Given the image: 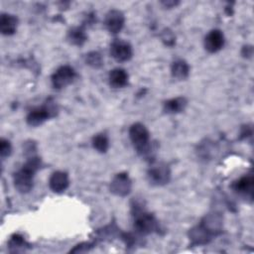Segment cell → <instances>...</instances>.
I'll return each mask as SVG.
<instances>
[{
    "mask_svg": "<svg viewBox=\"0 0 254 254\" xmlns=\"http://www.w3.org/2000/svg\"><path fill=\"white\" fill-rule=\"evenodd\" d=\"M24 245H25V240H24V238H23L22 236L18 235V234L14 235V236L11 238V240H10V247H11V248H13V247L19 248V247H22V246H24Z\"/></svg>",
    "mask_w": 254,
    "mask_h": 254,
    "instance_id": "21",
    "label": "cell"
},
{
    "mask_svg": "<svg viewBox=\"0 0 254 254\" xmlns=\"http://www.w3.org/2000/svg\"><path fill=\"white\" fill-rule=\"evenodd\" d=\"M132 182L126 173L117 174L110 184V190L116 195L125 196L131 191Z\"/></svg>",
    "mask_w": 254,
    "mask_h": 254,
    "instance_id": "8",
    "label": "cell"
},
{
    "mask_svg": "<svg viewBox=\"0 0 254 254\" xmlns=\"http://www.w3.org/2000/svg\"><path fill=\"white\" fill-rule=\"evenodd\" d=\"M18 26V19L15 15L2 13L0 17V30L3 35L10 36L13 35Z\"/></svg>",
    "mask_w": 254,
    "mask_h": 254,
    "instance_id": "13",
    "label": "cell"
},
{
    "mask_svg": "<svg viewBox=\"0 0 254 254\" xmlns=\"http://www.w3.org/2000/svg\"><path fill=\"white\" fill-rule=\"evenodd\" d=\"M128 73L125 69L117 67L110 70L108 75L109 84L114 88H122L128 83Z\"/></svg>",
    "mask_w": 254,
    "mask_h": 254,
    "instance_id": "14",
    "label": "cell"
},
{
    "mask_svg": "<svg viewBox=\"0 0 254 254\" xmlns=\"http://www.w3.org/2000/svg\"><path fill=\"white\" fill-rule=\"evenodd\" d=\"M110 54L115 61L123 63L129 61L132 58L133 50L128 42L117 39L113 41L110 46Z\"/></svg>",
    "mask_w": 254,
    "mask_h": 254,
    "instance_id": "7",
    "label": "cell"
},
{
    "mask_svg": "<svg viewBox=\"0 0 254 254\" xmlns=\"http://www.w3.org/2000/svg\"><path fill=\"white\" fill-rule=\"evenodd\" d=\"M57 113V107L54 102L48 100L44 105L33 108L27 115V123L30 126L42 125L46 120L55 116Z\"/></svg>",
    "mask_w": 254,
    "mask_h": 254,
    "instance_id": "4",
    "label": "cell"
},
{
    "mask_svg": "<svg viewBox=\"0 0 254 254\" xmlns=\"http://www.w3.org/2000/svg\"><path fill=\"white\" fill-rule=\"evenodd\" d=\"M11 152H12L11 143L8 140L2 138L1 141H0V154H1V158L9 157Z\"/></svg>",
    "mask_w": 254,
    "mask_h": 254,
    "instance_id": "20",
    "label": "cell"
},
{
    "mask_svg": "<svg viewBox=\"0 0 254 254\" xmlns=\"http://www.w3.org/2000/svg\"><path fill=\"white\" fill-rule=\"evenodd\" d=\"M171 72H172L173 77H175L179 80H183L189 76L190 66L186 61L177 60L172 64Z\"/></svg>",
    "mask_w": 254,
    "mask_h": 254,
    "instance_id": "16",
    "label": "cell"
},
{
    "mask_svg": "<svg viewBox=\"0 0 254 254\" xmlns=\"http://www.w3.org/2000/svg\"><path fill=\"white\" fill-rule=\"evenodd\" d=\"M69 185L68 176L66 173L62 171H57L52 174L49 180L50 189L55 192L64 191Z\"/></svg>",
    "mask_w": 254,
    "mask_h": 254,
    "instance_id": "12",
    "label": "cell"
},
{
    "mask_svg": "<svg viewBox=\"0 0 254 254\" xmlns=\"http://www.w3.org/2000/svg\"><path fill=\"white\" fill-rule=\"evenodd\" d=\"M187 104H188V101L185 97H183V96L175 97V98L167 100L164 103V111L169 114L180 113L185 110Z\"/></svg>",
    "mask_w": 254,
    "mask_h": 254,
    "instance_id": "15",
    "label": "cell"
},
{
    "mask_svg": "<svg viewBox=\"0 0 254 254\" xmlns=\"http://www.w3.org/2000/svg\"><path fill=\"white\" fill-rule=\"evenodd\" d=\"M232 190L242 195L252 196L253 188H254V179L252 175H245L235 182L231 186Z\"/></svg>",
    "mask_w": 254,
    "mask_h": 254,
    "instance_id": "11",
    "label": "cell"
},
{
    "mask_svg": "<svg viewBox=\"0 0 254 254\" xmlns=\"http://www.w3.org/2000/svg\"><path fill=\"white\" fill-rule=\"evenodd\" d=\"M134 208V227L141 234H149L158 228L155 216L142 208L133 206Z\"/></svg>",
    "mask_w": 254,
    "mask_h": 254,
    "instance_id": "3",
    "label": "cell"
},
{
    "mask_svg": "<svg viewBox=\"0 0 254 254\" xmlns=\"http://www.w3.org/2000/svg\"><path fill=\"white\" fill-rule=\"evenodd\" d=\"M150 184L154 186H164L169 183L171 179V170L166 163H153L147 173Z\"/></svg>",
    "mask_w": 254,
    "mask_h": 254,
    "instance_id": "5",
    "label": "cell"
},
{
    "mask_svg": "<svg viewBox=\"0 0 254 254\" xmlns=\"http://www.w3.org/2000/svg\"><path fill=\"white\" fill-rule=\"evenodd\" d=\"M130 140L137 153L142 157H151L152 144L150 141V133L142 123H134L129 129Z\"/></svg>",
    "mask_w": 254,
    "mask_h": 254,
    "instance_id": "2",
    "label": "cell"
},
{
    "mask_svg": "<svg viewBox=\"0 0 254 254\" xmlns=\"http://www.w3.org/2000/svg\"><path fill=\"white\" fill-rule=\"evenodd\" d=\"M41 167L39 157L29 158L23 167L14 174V185L18 191L22 193L29 192L34 185V177Z\"/></svg>",
    "mask_w": 254,
    "mask_h": 254,
    "instance_id": "1",
    "label": "cell"
},
{
    "mask_svg": "<svg viewBox=\"0 0 254 254\" xmlns=\"http://www.w3.org/2000/svg\"><path fill=\"white\" fill-rule=\"evenodd\" d=\"M105 27L111 34L119 33L125 23V17L119 10H110L105 17Z\"/></svg>",
    "mask_w": 254,
    "mask_h": 254,
    "instance_id": "9",
    "label": "cell"
},
{
    "mask_svg": "<svg viewBox=\"0 0 254 254\" xmlns=\"http://www.w3.org/2000/svg\"><path fill=\"white\" fill-rule=\"evenodd\" d=\"M86 39V34L81 27H73L67 32V40L74 46H82Z\"/></svg>",
    "mask_w": 254,
    "mask_h": 254,
    "instance_id": "17",
    "label": "cell"
},
{
    "mask_svg": "<svg viewBox=\"0 0 254 254\" xmlns=\"http://www.w3.org/2000/svg\"><path fill=\"white\" fill-rule=\"evenodd\" d=\"M92 146L99 153H105L109 147V140L106 134L98 133L92 138Z\"/></svg>",
    "mask_w": 254,
    "mask_h": 254,
    "instance_id": "18",
    "label": "cell"
},
{
    "mask_svg": "<svg viewBox=\"0 0 254 254\" xmlns=\"http://www.w3.org/2000/svg\"><path fill=\"white\" fill-rule=\"evenodd\" d=\"M225 38L223 33L218 30L214 29L211 30L204 38V48L209 53H216L222 49L224 46Z\"/></svg>",
    "mask_w": 254,
    "mask_h": 254,
    "instance_id": "10",
    "label": "cell"
},
{
    "mask_svg": "<svg viewBox=\"0 0 254 254\" xmlns=\"http://www.w3.org/2000/svg\"><path fill=\"white\" fill-rule=\"evenodd\" d=\"M85 62L88 65L92 66V67H95V68H98L102 65L103 64V61H102V57L99 53L97 52H91L89 54L86 55V59H85Z\"/></svg>",
    "mask_w": 254,
    "mask_h": 254,
    "instance_id": "19",
    "label": "cell"
},
{
    "mask_svg": "<svg viewBox=\"0 0 254 254\" xmlns=\"http://www.w3.org/2000/svg\"><path fill=\"white\" fill-rule=\"evenodd\" d=\"M75 70L70 65L60 66L52 75V84L55 88L61 89L70 84L75 78Z\"/></svg>",
    "mask_w": 254,
    "mask_h": 254,
    "instance_id": "6",
    "label": "cell"
}]
</instances>
